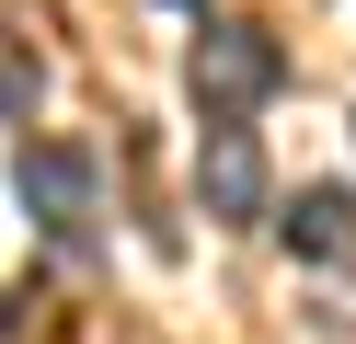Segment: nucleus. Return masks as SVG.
Returning <instances> with one entry per match:
<instances>
[{"label": "nucleus", "instance_id": "obj_3", "mask_svg": "<svg viewBox=\"0 0 356 344\" xmlns=\"http://www.w3.org/2000/svg\"><path fill=\"white\" fill-rule=\"evenodd\" d=\"M276 241L310 252V264H345V252H356V195H345V183H299V195L276 206Z\"/></svg>", "mask_w": 356, "mask_h": 344}, {"label": "nucleus", "instance_id": "obj_4", "mask_svg": "<svg viewBox=\"0 0 356 344\" xmlns=\"http://www.w3.org/2000/svg\"><path fill=\"white\" fill-rule=\"evenodd\" d=\"M195 183H207V218H264V149H253V126H207Z\"/></svg>", "mask_w": 356, "mask_h": 344}, {"label": "nucleus", "instance_id": "obj_2", "mask_svg": "<svg viewBox=\"0 0 356 344\" xmlns=\"http://www.w3.org/2000/svg\"><path fill=\"white\" fill-rule=\"evenodd\" d=\"M12 183H24V206L47 218V241H92V218H104V161L81 149V138H24Z\"/></svg>", "mask_w": 356, "mask_h": 344}, {"label": "nucleus", "instance_id": "obj_5", "mask_svg": "<svg viewBox=\"0 0 356 344\" xmlns=\"http://www.w3.org/2000/svg\"><path fill=\"white\" fill-rule=\"evenodd\" d=\"M35 92H47V58H35V46L12 35V23H0V115L24 126V115H35Z\"/></svg>", "mask_w": 356, "mask_h": 344}, {"label": "nucleus", "instance_id": "obj_1", "mask_svg": "<svg viewBox=\"0 0 356 344\" xmlns=\"http://www.w3.org/2000/svg\"><path fill=\"white\" fill-rule=\"evenodd\" d=\"M184 81H195V104H207V126H241L253 104L287 92V46L264 35V23H207L195 58H184Z\"/></svg>", "mask_w": 356, "mask_h": 344}]
</instances>
